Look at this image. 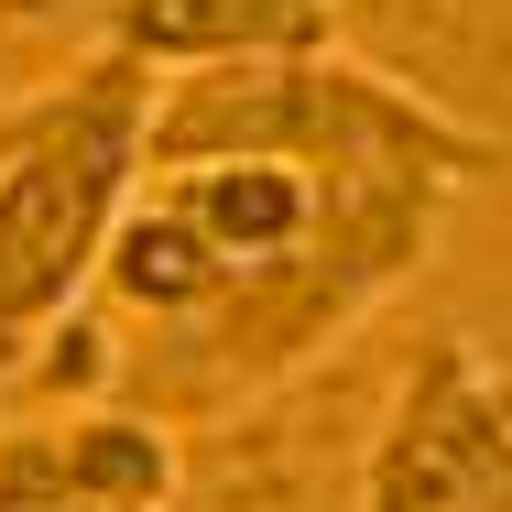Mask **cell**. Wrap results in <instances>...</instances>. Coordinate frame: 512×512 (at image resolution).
Instances as JSON below:
<instances>
[{
	"label": "cell",
	"instance_id": "cell-6",
	"mask_svg": "<svg viewBox=\"0 0 512 512\" xmlns=\"http://www.w3.org/2000/svg\"><path fill=\"white\" fill-rule=\"evenodd\" d=\"M0 131H11V99H0Z\"/></svg>",
	"mask_w": 512,
	"mask_h": 512
},
{
	"label": "cell",
	"instance_id": "cell-3",
	"mask_svg": "<svg viewBox=\"0 0 512 512\" xmlns=\"http://www.w3.org/2000/svg\"><path fill=\"white\" fill-rule=\"evenodd\" d=\"M349 512H512V371L436 327L382 382Z\"/></svg>",
	"mask_w": 512,
	"mask_h": 512
},
{
	"label": "cell",
	"instance_id": "cell-5",
	"mask_svg": "<svg viewBox=\"0 0 512 512\" xmlns=\"http://www.w3.org/2000/svg\"><path fill=\"white\" fill-rule=\"evenodd\" d=\"M99 44L153 77H229L338 55V0H99Z\"/></svg>",
	"mask_w": 512,
	"mask_h": 512
},
{
	"label": "cell",
	"instance_id": "cell-4",
	"mask_svg": "<svg viewBox=\"0 0 512 512\" xmlns=\"http://www.w3.org/2000/svg\"><path fill=\"white\" fill-rule=\"evenodd\" d=\"M186 447L142 404H77L0 425V512H175Z\"/></svg>",
	"mask_w": 512,
	"mask_h": 512
},
{
	"label": "cell",
	"instance_id": "cell-2",
	"mask_svg": "<svg viewBox=\"0 0 512 512\" xmlns=\"http://www.w3.org/2000/svg\"><path fill=\"white\" fill-rule=\"evenodd\" d=\"M153 109L164 77L88 44L77 66H55L44 88L11 99L0 131V382L99 306L109 240L153 175Z\"/></svg>",
	"mask_w": 512,
	"mask_h": 512
},
{
	"label": "cell",
	"instance_id": "cell-1",
	"mask_svg": "<svg viewBox=\"0 0 512 512\" xmlns=\"http://www.w3.org/2000/svg\"><path fill=\"white\" fill-rule=\"evenodd\" d=\"M502 131L458 120L371 55L164 77L153 175L109 240V393L207 436L284 393L414 295L458 207L502 175Z\"/></svg>",
	"mask_w": 512,
	"mask_h": 512
}]
</instances>
